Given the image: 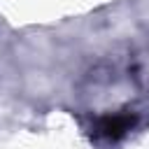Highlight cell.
I'll use <instances>...</instances> for the list:
<instances>
[{
  "mask_svg": "<svg viewBox=\"0 0 149 149\" xmlns=\"http://www.w3.org/2000/svg\"><path fill=\"white\" fill-rule=\"evenodd\" d=\"M135 123V116L133 114H126V112H119V114H109V116H102L100 119V126L98 130L107 137V140H119L123 137Z\"/></svg>",
  "mask_w": 149,
  "mask_h": 149,
  "instance_id": "obj_1",
  "label": "cell"
}]
</instances>
